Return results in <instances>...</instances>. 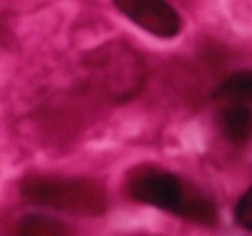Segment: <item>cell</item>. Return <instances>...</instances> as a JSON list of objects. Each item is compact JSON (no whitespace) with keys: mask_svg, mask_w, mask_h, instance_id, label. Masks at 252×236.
Masks as SVG:
<instances>
[{"mask_svg":"<svg viewBox=\"0 0 252 236\" xmlns=\"http://www.w3.org/2000/svg\"><path fill=\"white\" fill-rule=\"evenodd\" d=\"M114 4L135 25L159 38H173L182 30L180 14L164 0H114Z\"/></svg>","mask_w":252,"mask_h":236,"instance_id":"obj_3","label":"cell"},{"mask_svg":"<svg viewBox=\"0 0 252 236\" xmlns=\"http://www.w3.org/2000/svg\"><path fill=\"white\" fill-rule=\"evenodd\" d=\"M18 236H64L61 226L52 219L30 215L19 226Z\"/></svg>","mask_w":252,"mask_h":236,"instance_id":"obj_4","label":"cell"},{"mask_svg":"<svg viewBox=\"0 0 252 236\" xmlns=\"http://www.w3.org/2000/svg\"><path fill=\"white\" fill-rule=\"evenodd\" d=\"M235 217H237L238 224L244 226L245 229H251L252 224V212H251V191H245L242 198L238 200L237 207H235Z\"/></svg>","mask_w":252,"mask_h":236,"instance_id":"obj_5","label":"cell"},{"mask_svg":"<svg viewBox=\"0 0 252 236\" xmlns=\"http://www.w3.org/2000/svg\"><path fill=\"white\" fill-rule=\"evenodd\" d=\"M223 131L235 143H245L252 124V76L249 71L228 78L214 95Z\"/></svg>","mask_w":252,"mask_h":236,"instance_id":"obj_1","label":"cell"},{"mask_svg":"<svg viewBox=\"0 0 252 236\" xmlns=\"http://www.w3.org/2000/svg\"><path fill=\"white\" fill-rule=\"evenodd\" d=\"M135 200L183 215L190 198H187L182 181L166 171H149L137 176L130 184Z\"/></svg>","mask_w":252,"mask_h":236,"instance_id":"obj_2","label":"cell"}]
</instances>
